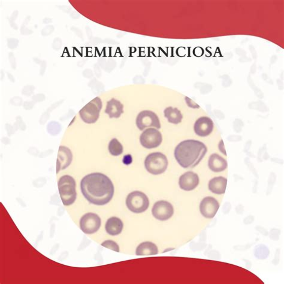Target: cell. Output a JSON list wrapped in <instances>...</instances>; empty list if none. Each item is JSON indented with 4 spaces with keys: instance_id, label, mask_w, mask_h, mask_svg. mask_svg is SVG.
Instances as JSON below:
<instances>
[{
    "instance_id": "6da1fadb",
    "label": "cell",
    "mask_w": 284,
    "mask_h": 284,
    "mask_svg": "<svg viewBox=\"0 0 284 284\" xmlns=\"http://www.w3.org/2000/svg\"><path fill=\"white\" fill-rule=\"evenodd\" d=\"M81 192L89 202L96 206L110 203L115 188L110 178L101 173L87 174L81 182Z\"/></svg>"
},
{
    "instance_id": "7a4b0ae2",
    "label": "cell",
    "mask_w": 284,
    "mask_h": 284,
    "mask_svg": "<svg viewBox=\"0 0 284 284\" xmlns=\"http://www.w3.org/2000/svg\"><path fill=\"white\" fill-rule=\"evenodd\" d=\"M207 149L203 142L196 140L181 141L174 150V157L182 167L194 168L203 160Z\"/></svg>"
},
{
    "instance_id": "3957f363",
    "label": "cell",
    "mask_w": 284,
    "mask_h": 284,
    "mask_svg": "<svg viewBox=\"0 0 284 284\" xmlns=\"http://www.w3.org/2000/svg\"><path fill=\"white\" fill-rule=\"evenodd\" d=\"M58 187L59 195L64 205L68 206L74 204L77 197L74 178L69 175L62 176L58 181Z\"/></svg>"
},
{
    "instance_id": "277c9868",
    "label": "cell",
    "mask_w": 284,
    "mask_h": 284,
    "mask_svg": "<svg viewBox=\"0 0 284 284\" xmlns=\"http://www.w3.org/2000/svg\"><path fill=\"white\" fill-rule=\"evenodd\" d=\"M168 166L167 158L161 153L149 154L145 160V167L149 173L154 175L161 174L166 171Z\"/></svg>"
},
{
    "instance_id": "5b68a950",
    "label": "cell",
    "mask_w": 284,
    "mask_h": 284,
    "mask_svg": "<svg viewBox=\"0 0 284 284\" xmlns=\"http://www.w3.org/2000/svg\"><path fill=\"white\" fill-rule=\"evenodd\" d=\"M126 206L131 212L141 214L148 209L150 206V200L145 193L139 191H134L128 195Z\"/></svg>"
},
{
    "instance_id": "8992f818",
    "label": "cell",
    "mask_w": 284,
    "mask_h": 284,
    "mask_svg": "<svg viewBox=\"0 0 284 284\" xmlns=\"http://www.w3.org/2000/svg\"><path fill=\"white\" fill-rule=\"evenodd\" d=\"M101 109L102 101L100 98L97 97L79 111V115L85 123L94 124L98 120Z\"/></svg>"
},
{
    "instance_id": "52a82bcc",
    "label": "cell",
    "mask_w": 284,
    "mask_h": 284,
    "mask_svg": "<svg viewBox=\"0 0 284 284\" xmlns=\"http://www.w3.org/2000/svg\"><path fill=\"white\" fill-rule=\"evenodd\" d=\"M136 125L138 129L142 131L148 127H155L160 129L161 124L159 118L154 112L144 111L140 112L136 118Z\"/></svg>"
},
{
    "instance_id": "ba28073f",
    "label": "cell",
    "mask_w": 284,
    "mask_h": 284,
    "mask_svg": "<svg viewBox=\"0 0 284 284\" xmlns=\"http://www.w3.org/2000/svg\"><path fill=\"white\" fill-rule=\"evenodd\" d=\"M163 141L162 134L155 128H150L145 130L140 137L142 147L147 149L156 148L160 146Z\"/></svg>"
},
{
    "instance_id": "9c48e42d",
    "label": "cell",
    "mask_w": 284,
    "mask_h": 284,
    "mask_svg": "<svg viewBox=\"0 0 284 284\" xmlns=\"http://www.w3.org/2000/svg\"><path fill=\"white\" fill-rule=\"evenodd\" d=\"M101 224L100 218L94 213H87L82 216L80 220V228L82 232L92 234L98 232Z\"/></svg>"
},
{
    "instance_id": "30bf717a",
    "label": "cell",
    "mask_w": 284,
    "mask_h": 284,
    "mask_svg": "<svg viewBox=\"0 0 284 284\" xmlns=\"http://www.w3.org/2000/svg\"><path fill=\"white\" fill-rule=\"evenodd\" d=\"M153 216L158 220L164 221L171 219L174 214L172 204L167 201L160 200L154 204L152 209Z\"/></svg>"
},
{
    "instance_id": "8fae6325",
    "label": "cell",
    "mask_w": 284,
    "mask_h": 284,
    "mask_svg": "<svg viewBox=\"0 0 284 284\" xmlns=\"http://www.w3.org/2000/svg\"><path fill=\"white\" fill-rule=\"evenodd\" d=\"M220 208V204L215 198L206 197L201 201L200 211L202 216L208 219H212L216 216Z\"/></svg>"
},
{
    "instance_id": "7c38bea8",
    "label": "cell",
    "mask_w": 284,
    "mask_h": 284,
    "mask_svg": "<svg viewBox=\"0 0 284 284\" xmlns=\"http://www.w3.org/2000/svg\"><path fill=\"white\" fill-rule=\"evenodd\" d=\"M214 128V122L207 117H201L194 124L195 133L200 137H206L212 133Z\"/></svg>"
},
{
    "instance_id": "4fadbf2b",
    "label": "cell",
    "mask_w": 284,
    "mask_h": 284,
    "mask_svg": "<svg viewBox=\"0 0 284 284\" xmlns=\"http://www.w3.org/2000/svg\"><path fill=\"white\" fill-rule=\"evenodd\" d=\"M199 177L193 171H187L180 178L179 185L182 190L190 191H193L199 186Z\"/></svg>"
},
{
    "instance_id": "5bb4252c",
    "label": "cell",
    "mask_w": 284,
    "mask_h": 284,
    "mask_svg": "<svg viewBox=\"0 0 284 284\" xmlns=\"http://www.w3.org/2000/svg\"><path fill=\"white\" fill-rule=\"evenodd\" d=\"M73 154L70 149L64 146L59 148L57 160V173L67 168L72 163Z\"/></svg>"
},
{
    "instance_id": "9a60e30c",
    "label": "cell",
    "mask_w": 284,
    "mask_h": 284,
    "mask_svg": "<svg viewBox=\"0 0 284 284\" xmlns=\"http://www.w3.org/2000/svg\"><path fill=\"white\" fill-rule=\"evenodd\" d=\"M208 166L211 171L219 173L225 170L227 168L228 164L227 161L224 158L219 154H214L209 157Z\"/></svg>"
},
{
    "instance_id": "2e32d148",
    "label": "cell",
    "mask_w": 284,
    "mask_h": 284,
    "mask_svg": "<svg viewBox=\"0 0 284 284\" xmlns=\"http://www.w3.org/2000/svg\"><path fill=\"white\" fill-rule=\"evenodd\" d=\"M124 105L120 101L112 98L108 101L105 113L110 116V118H118L124 113Z\"/></svg>"
},
{
    "instance_id": "e0dca14e",
    "label": "cell",
    "mask_w": 284,
    "mask_h": 284,
    "mask_svg": "<svg viewBox=\"0 0 284 284\" xmlns=\"http://www.w3.org/2000/svg\"><path fill=\"white\" fill-rule=\"evenodd\" d=\"M124 224L119 218L111 217L105 223V229L111 236H117L123 232Z\"/></svg>"
},
{
    "instance_id": "ac0fdd59",
    "label": "cell",
    "mask_w": 284,
    "mask_h": 284,
    "mask_svg": "<svg viewBox=\"0 0 284 284\" xmlns=\"http://www.w3.org/2000/svg\"><path fill=\"white\" fill-rule=\"evenodd\" d=\"M227 184V178L223 176L216 177L209 181L208 188L214 194H224L226 193Z\"/></svg>"
},
{
    "instance_id": "d6986e66",
    "label": "cell",
    "mask_w": 284,
    "mask_h": 284,
    "mask_svg": "<svg viewBox=\"0 0 284 284\" xmlns=\"http://www.w3.org/2000/svg\"><path fill=\"white\" fill-rule=\"evenodd\" d=\"M158 253V247L151 242H145L137 247L136 254L137 256H154Z\"/></svg>"
},
{
    "instance_id": "ffe728a7",
    "label": "cell",
    "mask_w": 284,
    "mask_h": 284,
    "mask_svg": "<svg viewBox=\"0 0 284 284\" xmlns=\"http://www.w3.org/2000/svg\"><path fill=\"white\" fill-rule=\"evenodd\" d=\"M164 117L167 119L168 123L178 124L181 123L183 116L181 111L177 108L168 107L164 111Z\"/></svg>"
},
{
    "instance_id": "44dd1931",
    "label": "cell",
    "mask_w": 284,
    "mask_h": 284,
    "mask_svg": "<svg viewBox=\"0 0 284 284\" xmlns=\"http://www.w3.org/2000/svg\"><path fill=\"white\" fill-rule=\"evenodd\" d=\"M108 150L112 155L117 157L123 153L124 149L120 142L116 138H114L110 142Z\"/></svg>"
},
{
    "instance_id": "7402d4cb",
    "label": "cell",
    "mask_w": 284,
    "mask_h": 284,
    "mask_svg": "<svg viewBox=\"0 0 284 284\" xmlns=\"http://www.w3.org/2000/svg\"><path fill=\"white\" fill-rule=\"evenodd\" d=\"M269 250L265 245H259L256 246L255 256L259 259H265L268 257Z\"/></svg>"
},
{
    "instance_id": "603a6c76",
    "label": "cell",
    "mask_w": 284,
    "mask_h": 284,
    "mask_svg": "<svg viewBox=\"0 0 284 284\" xmlns=\"http://www.w3.org/2000/svg\"><path fill=\"white\" fill-rule=\"evenodd\" d=\"M101 246L110 249L117 253L120 252V247L118 244L113 240H108L101 243Z\"/></svg>"
},
{
    "instance_id": "cb8c5ba5",
    "label": "cell",
    "mask_w": 284,
    "mask_h": 284,
    "mask_svg": "<svg viewBox=\"0 0 284 284\" xmlns=\"http://www.w3.org/2000/svg\"><path fill=\"white\" fill-rule=\"evenodd\" d=\"M185 100H186L187 105L190 108L193 109L200 108V105H198L196 103H195V102L193 100H191V98L186 97V98H185Z\"/></svg>"
},
{
    "instance_id": "d4e9b609",
    "label": "cell",
    "mask_w": 284,
    "mask_h": 284,
    "mask_svg": "<svg viewBox=\"0 0 284 284\" xmlns=\"http://www.w3.org/2000/svg\"><path fill=\"white\" fill-rule=\"evenodd\" d=\"M219 148L220 151H221V153L225 155L226 156V155H227L226 151L225 148H224V144H223V140H221V141L220 142Z\"/></svg>"
}]
</instances>
